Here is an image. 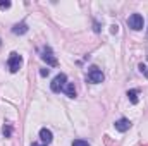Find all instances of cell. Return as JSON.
I'll return each instance as SVG.
<instances>
[{"instance_id": "cell-14", "label": "cell", "mask_w": 148, "mask_h": 146, "mask_svg": "<svg viewBox=\"0 0 148 146\" xmlns=\"http://www.w3.org/2000/svg\"><path fill=\"white\" fill-rule=\"evenodd\" d=\"M40 74L45 77V76H48V74H50V69H41V71H40Z\"/></svg>"}, {"instance_id": "cell-8", "label": "cell", "mask_w": 148, "mask_h": 146, "mask_svg": "<svg viewBox=\"0 0 148 146\" xmlns=\"http://www.w3.org/2000/svg\"><path fill=\"white\" fill-rule=\"evenodd\" d=\"M28 24L26 23H19V24H14L12 26V33L14 35H24V33H28Z\"/></svg>"}, {"instance_id": "cell-10", "label": "cell", "mask_w": 148, "mask_h": 146, "mask_svg": "<svg viewBox=\"0 0 148 146\" xmlns=\"http://www.w3.org/2000/svg\"><path fill=\"white\" fill-rule=\"evenodd\" d=\"M138 93H140L138 89H129V91H127V98H129V102H131L133 105L138 103Z\"/></svg>"}, {"instance_id": "cell-16", "label": "cell", "mask_w": 148, "mask_h": 146, "mask_svg": "<svg viewBox=\"0 0 148 146\" xmlns=\"http://www.w3.org/2000/svg\"><path fill=\"white\" fill-rule=\"evenodd\" d=\"M31 146H47V145H38V143H33Z\"/></svg>"}, {"instance_id": "cell-15", "label": "cell", "mask_w": 148, "mask_h": 146, "mask_svg": "<svg viewBox=\"0 0 148 146\" xmlns=\"http://www.w3.org/2000/svg\"><path fill=\"white\" fill-rule=\"evenodd\" d=\"M112 33H117V31H119V26H117V24H114V26H112V29H110Z\"/></svg>"}, {"instance_id": "cell-2", "label": "cell", "mask_w": 148, "mask_h": 146, "mask_svg": "<svg viewBox=\"0 0 148 146\" xmlns=\"http://www.w3.org/2000/svg\"><path fill=\"white\" fill-rule=\"evenodd\" d=\"M21 65H23V57H21L17 52H12L10 57H9V60H7V67H9V71H10L12 74H16L19 69H21Z\"/></svg>"}, {"instance_id": "cell-5", "label": "cell", "mask_w": 148, "mask_h": 146, "mask_svg": "<svg viewBox=\"0 0 148 146\" xmlns=\"http://www.w3.org/2000/svg\"><path fill=\"white\" fill-rule=\"evenodd\" d=\"M40 57H41V60H45V62H47V65H52V67H55V65L59 64L50 46H43V48H41V52H40Z\"/></svg>"}, {"instance_id": "cell-11", "label": "cell", "mask_w": 148, "mask_h": 146, "mask_svg": "<svg viewBox=\"0 0 148 146\" xmlns=\"http://www.w3.org/2000/svg\"><path fill=\"white\" fill-rule=\"evenodd\" d=\"M2 132H3V136H5V138H10V134H12V126H10V124H5Z\"/></svg>"}, {"instance_id": "cell-1", "label": "cell", "mask_w": 148, "mask_h": 146, "mask_svg": "<svg viewBox=\"0 0 148 146\" xmlns=\"http://www.w3.org/2000/svg\"><path fill=\"white\" fill-rule=\"evenodd\" d=\"M66 84H67V76L66 74H57L53 77V81L50 83V89L53 93H60V91H64Z\"/></svg>"}, {"instance_id": "cell-9", "label": "cell", "mask_w": 148, "mask_h": 146, "mask_svg": "<svg viewBox=\"0 0 148 146\" xmlns=\"http://www.w3.org/2000/svg\"><path fill=\"white\" fill-rule=\"evenodd\" d=\"M64 93L69 96V98H76V88H74L73 83H67L66 88H64Z\"/></svg>"}, {"instance_id": "cell-12", "label": "cell", "mask_w": 148, "mask_h": 146, "mask_svg": "<svg viewBox=\"0 0 148 146\" xmlns=\"http://www.w3.org/2000/svg\"><path fill=\"white\" fill-rule=\"evenodd\" d=\"M71 146H90V145H88L86 141H83V139H74Z\"/></svg>"}, {"instance_id": "cell-13", "label": "cell", "mask_w": 148, "mask_h": 146, "mask_svg": "<svg viewBox=\"0 0 148 146\" xmlns=\"http://www.w3.org/2000/svg\"><path fill=\"white\" fill-rule=\"evenodd\" d=\"M10 7V2H2L0 0V9H9Z\"/></svg>"}, {"instance_id": "cell-7", "label": "cell", "mask_w": 148, "mask_h": 146, "mask_svg": "<svg viewBox=\"0 0 148 146\" xmlns=\"http://www.w3.org/2000/svg\"><path fill=\"white\" fill-rule=\"evenodd\" d=\"M40 139H41L43 145L48 146L52 141H53V134H52V131H50V129H41V131H40Z\"/></svg>"}, {"instance_id": "cell-6", "label": "cell", "mask_w": 148, "mask_h": 146, "mask_svg": "<svg viewBox=\"0 0 148 146\" xmlns=\"http://www.w3.org/2000/svg\"><path fill=\"white\" fill-rule=\"evenodd\" d=\"M114 126H115V129H117L119 132H126V131H129L131 122H129V119H124V117H122V119H119Z\"/></svg>"}, {"instance_id": "cell-3", "label": "cell", "mask_w": 148, "mask_h": 146, "mask_svg": "<svg viewBox=\"0 0 148 146\" xmlns=\"http://www.w3.org/2000/svg\"><path fill=\"white\" fill-rule=\"evenodd\" d=\"M127 26L134 31H141L143 26H145V21H143V16L141 14H131L127 17Z\"/></svg>"}, {"instance_id": "cell-4", "label": "cell", "mask_w": 148, "mask_h": 146, "mask_svg": "<svg viewBox=\"0 0 148 146\" xmlns=\"http://www.w3.org/2000/svg\"><path fill=\"white\" fill-rule=\"evenodd\" d=\"M103 72L97 67V65H91L90 69H88V74H86V79L90 81V83H93V84H98V83H102L103 81Z\"/></svg>"}]
</instances>
